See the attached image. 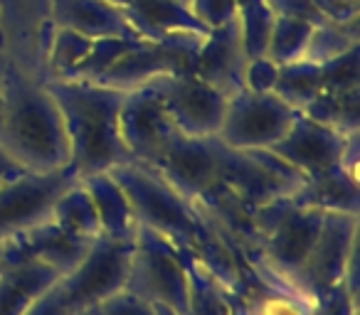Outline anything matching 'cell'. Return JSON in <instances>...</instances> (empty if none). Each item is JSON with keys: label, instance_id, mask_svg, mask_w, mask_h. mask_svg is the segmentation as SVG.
<instances>
[{"label": "cell", "instance_id": "d590c367", "mask_svg": "<svg viewBox=\"0 0 360 315\" xmlns=\"http://www.w3.org/2000/svg\"><path fill=\"white\" fill-rule=\"evenodd\" d=\"M316 6L328 22H338V25L358 22V0H316Z\"/></svg>", "mask_w": 360, "mask_h": 315}, {"label": "cell", "instance_id": "e575fe53", "mask_svg": "<svg viewBox=\"0 0 360 315\" xmlns=\"http://www.w3.org/2000/svg\"><path fill=\"white\" fill-rule=\"evenodd\" d=\"M269 11L274 15H284V18H296V20H306V22H323L326 18L321 15L316 0H264Z\"/></svg>", "mask_w": 360, "mask_h": 315}, {"label": "cell", "instance_id": "60d3db41", "mask_svg": "<svg viewBox=\"0 0 360 315\" xmlns=\"http://www.w3.org/2000/svg\"><path fill=\"white\" fill-rule=\"evenodd\" d=\"M230 315H232V313H230Z\"/></svg>", "mask_w": 360, "mask_h": 315}, {"label": "cell", "instance_id": "5bb4252c", "mask_svg": "<svg viewBox=\"0 0 360 315\" xmlns=\"http://www.w3.org/2000/svg\"><path fill=\"white\" fill-rule=\"evenodd\" d=\"M119 128L131 161L143 166H150L168 145V140L178 133L160 96L150 86L126 91L119 114Z\"/></svg>", "mask_w": 360, "mask_h": 315}, {"label": "cell", "instance_id": "9c48e42d", "mask_svg": "<svg viewBox=\"0 0 360 315\" xmlns=\"http://www.w3.org/2000/svg\"><path fill=\"white\" fill-rule=\"evenodd\" d=\"M355 239H358V215L326 212L319 239L294 279L296 288L316 300L326 290L343 286L348 271L358 266Z\"/></svg>", "mask_w": 360, "mask_h": 315}, {"label": "cell", "instance_id": "f546056e", "mask_svg": "<svg viewBox=\"0 0 360 315\" xmlns=\"http://www.w3.org/2000/svg\"><path fill=\"white\" fill-rule=\"evenodd\" d=\"M321 69H323V91H345L360 86L358 47H353L328 65H321Z\"/></svg>", "mask_w": 360, "mask_h": 315}, {"label": "cell", "instance_id": "836d02e7", "mask_svg": "<svg viewBox=\"0 0 360 315\" xmlns=\"http://www.w3.org/2000/svg\"><path fill=\"white\" fill-rule=\"evenodd\" d=\"M316 315H358V295L345 286L326 290L316 298Z\"/></svg>", "mask_w": 360, "mask_h": 315}, {"label": "cell", "instance_id": "7402d4cb", "mask_svg": "<svg viewBox=\"0 0 360 315\" xmlns=\"http://www.w3.org/2000/svg\"><path fill=\"white\" fill-rule=\"evenodd\" d=\"M360 86L345 91H321L301 114L309 119L319 121V123L333 126V128L343 130V133H355L360 130Z\"/></svg>", "mask_w": 360, "mask_h": 315}, {"label": "cell", "instance_id": "ab89813d", "mask_svg": "<svg viewBox=\"0 0 360 315\" xmlns=\"http://www.w3.org/2000/svg\"><path fill=\"white\" fill-rule=\"evenodd\" d=\"M109 3H114V6H119V8H124V11H126V8L134 6L136 0H109Z\"/></svg>", "mask_w": 360, "mask_h": 315}, {"label": "cell", "instance_id": "4fadbf2b", "mask_svg": "<svg viewBox=\"0 0 360 315\" xmlns=\"http://www.w3.org/2000/svg\"><path fill=\"white\" fill-rule=\"evenodd\" d=\"M200 47L183 42H143L119 57L94 84H104L119 91H134L148 81L168 74L193 72Z\"/></svg>", "mask_w": 360, "mask_h": 315}, {"label": "cell", "instance_id": "7a4b0ae2", "mask_svg": "<svg viewBox=\"0 0 360 315\" xmlns=\"http://www.w3.org/2000/svg\"><path fill=\"white\" fill-rule=\"evenodd\" d=\"M6 91V121L0 148L30 173H50L70 166L65 119L40 79L6 67L0 72Z\"/></svg>", "mask_w": 360, "mask_h": 315}, {"label": "cell", "instance_id": "44dd1931", "mask_svg": "<svg viewBox=\"0 0 360 315\" xmlns=\"http://www.w3.org/2000/svg\"><path fill=\"white\" fill-rule=\"evenodd\" d=\"M50 220L55 224H60L65 232L75 236H82V239H99L101 236V222L99 215H96V207L91 202L89 192L84 190L82 182H75L60 200L52 207Z\"/></svg>", "mask_w": 360, "mask_h": 315}, {"label": "cell", "instance_id": "d6a6232c", "mask_svg": "<svg viewBox=\"0 0 360 315\" xmlns=\"http://www.w3.org/2000/svg\"><path fill=\"white\" fill-rule=\"evenodd\" d=\"M86 315H155V308L146 303L143 298L129 293V290H119L111 298L101 300L96 308H91Z\"/></svg>", "mask_w": 360, "mask_h": 315}, {"label": "cell", "instance_id": "8d00e7d4", "mask_svg": "<svg viewBox=\"0 0 360 315\" xmlns=\"http://www.w3.org/2000/svg\"><path fill=\"white\" fill-rule=\"evenodd\" d=\"M25 315H72V313L65 305V300H62V295L57 293V283H55L40 298L32 300V305L25 310Z\"/></svg>", "mask_w": 360, "mask_h": 315}, {"label": "cell", "instance_id": "1f68e13d", "mask_svg": "<svg viewBox=\"0 0 360 315\" xmlns=\"http://www.w3.org/2000/svg\"><path fill=\"white\" fill-rule=\"evenodd\" d=\"M276 79H279V65H274L266 57H255L247 60L245 74H242V84L247 91L255 94H274Z\"/></svg>", "mask_w": 360, "mask_h": 315}, {"label": "cell", "instance_id": "6da1fadb", "mask_svg": "<svg viewBox=\"0 0 360 315\" xmlns=\"http://www.w3.org/2000/svg\"><path fill=\"white\" fill-rule=\"evenodd\" d=\"M45 89L57 101L70 138V168L77 180L109 173L129 163L131 155L119 128L126 91L94 81L45 79Z\"/></svg>", "mask_w": 360, "mask_h": 315}, {"label": "cell", "instance_id": "ffe728a7", "mask_svg": "<svg viewBox=\"0 0 360 315\" xmlns=\"http://www.w3.org/2000/svg\"><path fill=\"white\" fill-rule=\"evenodd\" d=\"M291 202L299 207H314L321 212H345L358 215L360 207V187L358 175L335 168L319 177H309L299 190L291 195Z\"/></svg>", "mask_w": 360, "mask_h": 315}, {"label": "cell", "instance_id": "603a6c76", "mask_svg": "<svg viewBox=\"0 0 360 315\" xmlns=\"http://www.w3.org/2000/svg\"><path fill=\"white\" fill-rule=\"evenodd\" d=\"M323 91V69L321 65L306 60H296L279 67V79H276L274 94L284 99L296 111L306 109L316 96Z\"/></svg>", "mask_w": 360, "mask_h": 315}, {"label": "cell", "instance_id": "5b68a950", "mask_svg": "<svg viewBox=\"0 0 360 315\" xmlns=\"http://www.w3.org/2000/svg\"><path fill=\"white\" fill-rule=\"evenodd\" d=\"M131 251H134V239L116 241L99 236L91 241L84 259L57 281V293L62 295L72 315L89 313L101 300L126 288Z\"/></svg>", "mask_w": 360, "mask_h": 315}, {"label": "cell", "instance_id": "8fae6325", "mask_svg": "<svg viewBox=\"0 0 360 315\" xmlns=\"http://www.w3.org/2000/svg\"><path fill=\"white\" fill-rule=\"evenodd\" d=\"M355 133H360V130H355ZM350 135L353 133H343L333 126L319 123L299 111L289 133L269 150L309 180V177H319L323 173L340 168Z\"/></svg>", "mask_w": 360, "mask_h": 315}, {"label": "cell", "instance_id": "83f0119b", "mask_svg": "<svg viewBox=\"0 0 360 315\" xmlns=\"http://www.w3.org/2000/svg\"><path fill=\"white\" fill-rule=\"evenodd\" d=\"M240 32H242V45H245L247 60L266 55V45H269L271 25H274V13L269 11L264 0H250L240 8Z\"/></svg>", "mask_w": 360, "mask_h": 315}, {"label": "cell", "instance_id": "2e32d148", "mask_svg": "<svg viewBox=\"0 0 360 315\" xmlns=\"http://www.w3.org/2000/svg\"><path fill=\"white\" fill-rule=\"evenodd\" d=\"M245 65H247V52L245 45H242L240 18H235L227 25L210 30L207 40L202 42L195 55L193 74L200 76L207 84H212L215 89H220L230 99L232 94L245 89V84H242Z\"/></svg>", "mask_w": 360, "mask_h": 315}, {"label": "cell", "instance_id": "d6986e66", "mask_svg": "<svg viewBox=\"0 0 360 315\" xmlns=\"http://www.w3.org/2000/svg\"><path fill=\"white\" fill-rule=\"evenodd\" d=\"M84 190L89 192L91 202L96 207V215L101 222V236L116 241H131L136 236V217L131 210V202L126 197L124 187L116 182L111 173H99L79 180Z\"/></svg>", "mask_w": 360, "mask_h": 315}, {"label": "cell", "instance_id": "3957f363", "mask_svg": "<svg viewBox=\"0 0 360 315\" xmlns=\"http://www.w3.org/2000/svg\"><path fill=\"white\" fill-rule=\"evenodd\" d=\"M126 290L175 315H191V269L188 254L165 236L139 227L129 264Z\"/></svg>", "mask_w": 360, "mask_h": 315}, {"label": "cell", "instance_id": "ac0fdd59", "mask_svg": "<svg viewBox=\"0 0 360 315\" xmlns=\"http://www.w3.org/2000/svg\"><path fill=\"white\" fill-rule=\"evenodd\" d=\"M62 274L42 261H15L0 266V315H25L32 300L50 290Z\"/></svg>", "mask_w": 360, "mask_h": 315}, {"label": "cell", "instance_id": "277c9868", "mask_svg": "<svg viewBox=\"0 0 360 315\" xmlns=\"http://www.w3.org/2000/svg\"><path fill=\"white\" fill-rule=\"evenodd\" d=\"M217 182L252 207L291 197L306 177L269 148L237 150L217 140Z\"/></svg>", "mask_w": 360, "mask_h": 315}, {"label": "cell", "instance_id": "4316f807", "mask_svg": "<svg viewBox=\"0 0 360 315\" xmlns=\"http://www.w3.org/2000/svg\"><path fill=\"white\" fill-rule=\"evenodd\" d=\"M188 269H191V315H230V300L225 298L210 271L195 256H188Z\"/></svg>", "mask_w": 360, "mask_h": 315}, {"label": "cell", "instance_id": "d4e9b609", "mask_svg": "<svg viewBox=\"0 0 360 315\" xmlns=\"http://www.w3.org/2000/svg\"><path fill=\"white\" fill-rule=\"evenodd\" d=\"M353 47H358V22L338 25V22L323 20L311 30L304 60L314 62V65H328V62L338 60L340 55L350 52Z\"/></svg>", "mask_w": 360, "mask_h": 315}, {"label": "cell", "instance_id": "52a82bcc", "mask_svg": "<svg viewBox=\"0 0 360 315\" xmlns=\"http://www.w3.org/2000/svg\"><path fill=\"white\" fill-rule=\"evenodd\" d=\"M168 111L178 133L193 138H217L227 111V96L193 72L168 74L148 81Z\"/></svg>", "mask_w": 360, "mask_h": 315}, {"label": "cell", "instance_id": "484cf974", "mask_svg": "<svg viewBox=\"0 0 360 315\" xmlns=\"http://www.w3.org/2000/svg\"><path fill=\"white\" fill-rule=\"evenodd\" d=\"M311 30H314V22L276 15L274 25H271L269 45H266L264 57L279 67L289 65V62H296V60H304Z\"/></svg>", "mask_w": 360, "mask_h": 315}, {"label": "cell", "instance_id": "30bf717a", "mask_svg": "<svg viewBox=\"0 0 360 315\" xmlns=\"http://www.w3.org/2000/svg\"><path fill=\"white\" fill-rule=\"evenodd\" d=\"M77 180L72 168L50 173H20L0 182V239L50 220L55 202Z\"/></svg>", "mask_w": 360, "mask_h": 315}, {"label": "cell", "instance_id": "cb8c5ba5", "mask_svg": "<svg viewBox=\"0 0 360 315\" xmlns=\"http://www.w3.org/2000/svg\"><path fill=\"white\" fill-rule=\"evenodd\" d=\"M91 45L94 40L79 35V32L55 27L45 52V79H67L86 60Z\"/></svg>", "mask_w": 360, "mask_h": 315}, {"label": "cell", "instance_id": "f1b7e54d", "mask_svg": "<svg viewBox=\"0 0 360 315\" xmlns=\"http://www.w3.org/2000/svg\"><path fill=\"white\" fill-rule=\"evenodd\" d=\"M143 45V42H131V40H119V37H104V40H94L86 60L72 72L67 79L70 81H96L124 52H129L131 47Z\"/></svg>", "mask_w": 360, "mask_h": 315}, {"label": "cell", "instance_id": "4dcf8cb0", "mask_svg": "<svg viewBox=\"0 0 360 315\" xmlns=\"http://www.w3.org/2000/svg\"><path fill=\"white\" fill-rule=\"evenodd\" d=\"M188 8L210 30L232 22L240 13L237 0H188Z\"/></svg>", "mask_w": 360, "mask_h": 315}, {"label": "cell", "instance_id": "ba28073f", "mask_svg": "<svg viewBox=\"0 0 360 315\" xmlns=\"http://www.w3.org/2000/svg\"><path fill=\"white\" fill-rule=\"evenodd\" d=\"M52 30L50 0H0V40L8 67L32 79H45Z\"/></svg>", "mask_w": 360, "mask_h": 315}, {"label": "cell", "instance_id": "e0dca14e", "mask_svg": "<svg viewBox=\"0 0 360 315\" xmlns=\"http://www.w3.org/2000/svg\"><path fill=\"white\" fill-rule=\"evenodd\" d=\"M50 20L55 27L79 32L89 40L119 37V40L143 42L124 8L109 0H50Z\"/></svg>", "mask_w": 360, "mask_h": 315}, {"label": "cell", "instance_id": "f35d334b", "mask_svg": "<svg viewBox=\"0 0 360 315\" xmlns=\"http://www.w3.org/2000/svg\"><path fill=\"white\" fill-rule=\"evenodd\" d=\"M3 121H6V91H3V81H0V133H3Z\"/></svg>", "mask_w": 360, "mask_h": 315}, {"label": "cell", "instance_id": "74e56055", "mask_svg": "<svg viewBox=\"0 0 360 315\" xmlns=\"http://www.w3.org/2000/svg\"><path fill=\"white\" fill-rule=\"evenodd\" d=\"M20 173H25V170H22V168L18 166L15 161H13V158L6 153V150L0 148V182H3V180H11V177L20 175Z\"/></svg>", "mask_w": 360, "mask_h": 315}, {"label": "cell", "instance_id": "8992f818", "mask_svg": "<svg viewBox=\"0 0 360 315\" xmlns=\"http://www.w3.org/2000/svg\"><path fill=\"white\" fill-rule=\"evenodd\" d=\"M296 114L299 111L276 94H255L242 89L227 99L217 140L237 150L271 148L289 133Z\"/></svg>", "mask_w": 360, "mask_h": 315}, {"label": "cell", "instance_id": "9a60e30c", "mask_svg": "<svg viewBox=\"0 0 360 315\" xmlns=\"http://www.w3.org/2000/svg\"><path fill=\"white\" fill-rule=\"evenodd\" d=\"M89 246V239L70 234L52 220H45L30 229H22L3 239L0 266L15 264V261H42L65 276L84 259Z\"/></svg>", "mask_w": 360, "mask_h": 315}, {"label": "cell", "instance_id": "7c38bea8", "mask_svg": "<svg viewBox=\"0 0 360 315\" xmlns=\"http://www.w3.org/2000/svg\"><path fill=\"white\" fill-rule=\"evenodd\" d=\"M148 168L186 200H200L217 185V138L175 133Z\"/></svg>", "mask_w": 360, "mask_h": 315}]
</instances>
